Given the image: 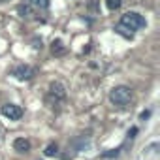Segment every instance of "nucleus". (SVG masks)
Here are the masks:
<instances>
[{
	"instance_id": "nucleus-12",
	"label": "nucleus",
	"mask_w": 160,
	"mask_h": 160,
	"mask_svg": "<svg viewBox=\"0 0 160 160\" xmlns=\"http://www.w3.org/2000/svg\"><path fill=\"white\" fill-rule=\"evenodd\" d=\"M43 152H45V156H53V154H57V145H55V143H51V145H47Z\"/></svg>"
},
{
	"instance_id": "nucleus-5",
	"label": "nucleus",
	"mask_w": 160,
	"mask_h": 160,
	"mask_svg": "<svg viewBox=\"0 0 160 160\" xmlns=\"http://www.w3.org/2000/svg\"><path fill=\"white\" fill-rule=\"evenodd\" d=\"M12 75H13L15 79H19V81H28V79L34 75V70H32L30 66H27V64H19L17 68H13Z\"/></svg>"
},
{
	"instance_id": "nucleus-9",
	"label": "nucleus",
	"mask_w": 160,
	"mask_h": 160,
	"mask_svg": "<svg viewBox=\"0 0 160 160\" xmlns=\"http://www.w3.org/2000/svg\"><path fill=\"white\" fill-rule=\"evenodd\" d=\"M115 32H117V34H121V36H124L126 40H132V38H134V32H132L130 28L122 27V25H117V27H115Z\"/></svg>"
},
{
	"instance_id": "nucleus-8",
	"label": "nucleus",
	"mask_w": 160,
	"mask_h": 160,
	"mask_svg": "<svg viewBox=\"0 0 160 160\" xmlns=\"http://www.w3.org/2000/svg\"><path fill=\"white\" fill-rule=\"evenodd\" d=\"M51 53H53L55 57H62V55L66 53V47L62 45V42H60V40H55V42L51 43Z\"/></svg>"
},
{
	"instance_id": "nucleus-7",
	"label": "nucleus",
	"mask_w": 160,
	"mask_h": 160,
	"mask_svg": "<svg viewBox=\"0 0 160 160\" xmlns=\"http://www.w3.org/2000/svg\"><path fill=\"white\" fill-rule=\"evenodd\" d=\"M13 149H15L17 152H28V151H30V141L25 139V138H17V139L13 141Z\"/></svg>"
},
{
	"instance_id": "nucleus-4",
	"label": "nucleus",
	"mask_w": 160,
	"mask_h": 160,
	"mask_svg": "<svg viewBox=\"0 0 160 160\" xmlns=\"http://www.w3.org/2000/svg\"><path fill=\"white\" fill-rule=\"evenodd\" d=\"M0 113H2L6 119H10V121H19L23 117V109L19 106H15V104H4L2 108H0Z\"/></svg>"
},
{
	"instance_id": "nucleus-11",
	"label": "nucleus",
	"mask_w": 160,
	"mask_h": 160,
	"mask_svg": "<svg viewBox=\"0 0 160 160\" xmlns=\"http://www.w3.org/2000/svg\"><path fill=\"white\" fill-rule=\"evenodd\" d=\"M27 4L38 6V8H47L49 6V0H27Z\"/></svg>"
},
{
	"instance_id": "nucleus-15",
	"label": "nucleus",
	"mask_w": 160,
	"mask_h": 160,
	"mask_svg": "<svg viewBox=\"0 0 160 160\" xmlns=\"http://www.w3.org/2000/svg\"><path fill=\"white\" fill-rule=\"evenodd\" d=\"M149 115H151V113H149V111H143V113H141V119H147V117H149Z\"/></svg>"
},
{
	"instance_id": "nucleus-2",
	"label": "nucleus",
	"mask_w": 160,
	"mask_h": 160,
	"mask_svg": "<svg viewBox=\"0 0 160 160\" xmlns=\"http://www.w3.org/2000/svg\"><path fill=\"white\" fill-rule=\"evenodd\" d=\"M64 100H66V89H64V85L58 83V81H53V83L49 85V91H47V96H45L47 106L55 108V106L62 104Z\"/></svg>"
},
{
	"instance_id": "nucleus-10",
	"label": "nucleus",
	"mask_w": 160,
	"mask_h": 160,
	"mask_svg": "<svg viewBox=\"0 0 160 160\" xmlns=\"http://www.w3.org/2000/svg\"><path fill=\"white\" fill-rule=\"evenodd\" d=\"M121 4H122V0H106V6H108V10H111V12L119 10Z\"/></svg>"
},
{
	"instance_id": "nucleus-13",
	"label": "nucleus",
	"mask_w": 160,
	"mask_h": 160,
	"mask_svg": "<svg viewBox=\"0 0 160 160\" xmlns=\"http://www.w3.org/2000/svg\"><path fill=\"white\" fill-rule=\"evenodd\" d=\"M119 152H121V149H111V151H106L102 156L104 158H113V156H119Z\"/></svg>"
},
{
	"instance_id": "nucleus-16",
	"label": "nucleus",
	"mask_w": 160,
	"mask_h": 160,
	"mask_svg": "<svg viewBox=\"0 0 160 160\" xmlns=\"http://www.w3.org/2000/svg\"><path fill=\"white\" fill-rule=\"evenodd\" d=\"M0 141H2V132H0Z\"/></svg>"
},
{
	"instance_id": "nucleus-3",
	"label": "nucleus",
	"mask_w": 160,
	"mask_h": 160,
	"mask_svg": "<svg viewBox=\"0 0 160 160\" xmlns=\"http://www.w3.org/2000/svg\"><path fill=\"white\" fill-rule=\"evenodd\" d=\"M121 25L130 28V30H139V28H145L147 27V21L143 19V15L136 13V12H128L121 17Z\"/></svg>"
},
{
	"instance_id": "nucleus-17",
	"label": "nucleus",
	"mask_w": 160,
	"mask_h": 160,
	"mask_svg": "<svg viewBox=\"0 0 160 160\" xmlns=\"http://www.w3.org/2000/svg\"><path fill=\"white\" fill-rule=\"evenodd\" d=\"M0 2H6V0H0Z\"/></svg>"
},
{
	"instance_id": "nucleus-6",
	"label": "nucleus",
	"mask_w": 160,
	"mask_h": 160,
	"mask_svg": "<svg viewBox=\"0 0 160 160\" xmlns=\"http://www.w3.org/2000/svg\"><path fill=\"white\" fill-rule=\"evenodd\" d=\"M17 13L23 17V19H32L34 17V8L30 4H19L17 6Z\"/></svg>"
},
{
	"instance_id": "nucleus-14",
	"label": "nucleus",
	"mask_w": 160,
	"mask_h": 160,
	"mask_svg": "<svg viewBox=\"0 0 160 160\" xmlns=\"http://www.w3.org/2000/svg\"><path fill=\"white\" fill-rule=\"evenodd\" d=\"M136 134H138V128H132V130H130V132H128V136H130V138H134V136H136Z\"/></svg>"
},
{
	"instance_id": "nucleus-1",
	"label": "nucleus",
	"mask_w": 160,
	"mask_h": 160,
	"mask_svg": "<svg viewBox=\"0 0 160 160\" xmlns=\"http://www.w3.org/2000/svg\"><path fill=\"white\" fill-rule=\"evenodd\" d=\"M109 100H111L113 106H119V108L128 106L130 100H132V91H130V87H126V85L113 87V89L109 91Z\"/></svg>"
}]
</instances>
